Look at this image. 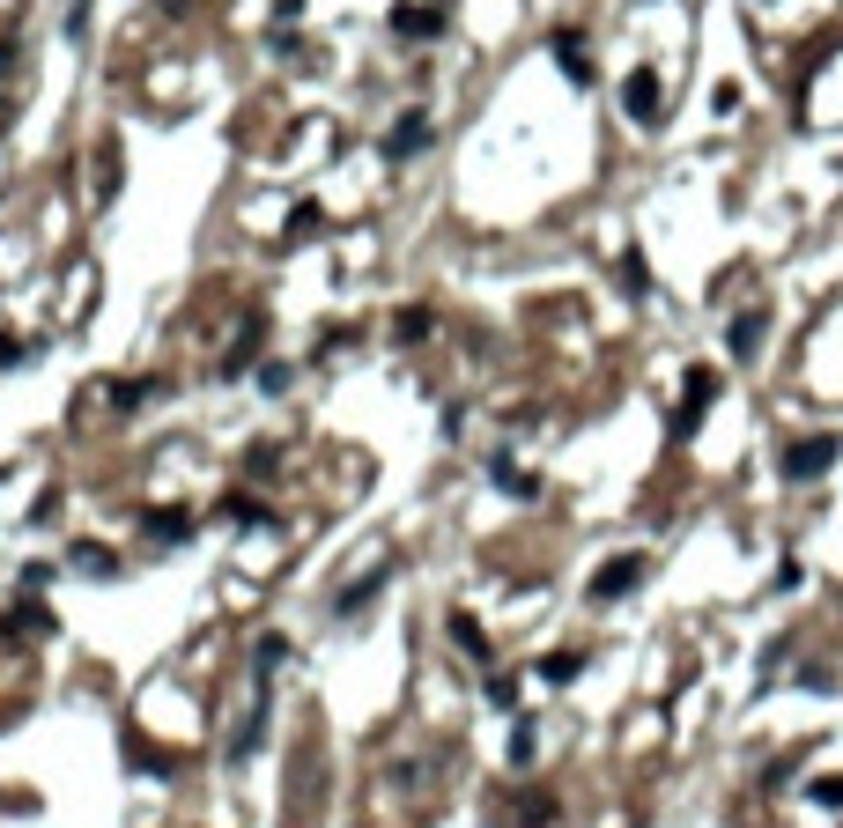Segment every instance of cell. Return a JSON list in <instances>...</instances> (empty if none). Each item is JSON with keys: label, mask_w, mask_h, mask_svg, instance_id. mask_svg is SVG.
I'll use <instances>...</instances> for the list:
<instances>
[{"label": "cell", "mask_w": 843, "mask_h": 828, "mask_svg": "<svg viewBox=\"0 0 843 828\" xmlns=\"http://www.w3.org/2000/svg\"><path fill=\"white\" fill-rule=\"evenodd\" d=\"M836 459H843V437H836V429L792 437V444H785V481H821V474H829Z\"/></svg>", "instance_id": "cell-1"}, {"label": "cell", "mask_w": 843, "mask_h": 828, "mask_svg": "<svg viewBox=\"0 0 843 828\" xmlns=\"http://www.w3.org/2000/svg\"><path fill=\"white\" fill-rule=\"evenodd\" d=\"M711 392H718V370L695 363V370H689V385H681V407H673V444L695 437V422H703V407H711Z\"/></svg>", "instance_id": "cell-2"}, {"label": "cell", "mask_w": 843, "mask_h": 828, "mask_svg": "<svg viewBox=\"0 0 843 828\" xmlns=\"http://www.w3.org/2000/svg\"><path fill=\"white\" fill-rule=\"evenodd\" d=\"M644 570H651L644 555H615L607 570H593V585H585V592H593V607H607V599H629V592L644 585Z\"/></svg>", "instance_id": "cell-3"}, {"label": "cell", "mask_w": 843, "mask_h": 828, "mask_svg": "<svg viewBox=\"0 0 843 828\" xmlns=\"http://www.w3.org/2000/svg\"><path fill=\"white\" fill-rule=\"evenodd\" d=\"M621 104H629V119H637V126H659V104H666L659 74H651V67H629V82H621Z\"/></svg>", "instance_id": "cell-4"}, {"label": "cell", "mask_w": 843, "mask_h": 828, "mask_svg": "<svg viewBox=\"0 0 843 828\" xmlns=\"http://www.w3.org/2000/svg\"><path fill=\"white\" fill-rule=\"evenodd\" d=\"M429 134H437V126L422 119V112H399V119H393V134H385V156H393V163H407L415 148H429Z\"/></svg>", "instance_id": "cell-5"}, {"label": "cell", "mask_w": 843, "mask_h": 828, "mask_svg": "<svg viewBox=\"0 0 843 828\" xmlns=\"http://www.w3.org/2000/svg\"><path fill=\"white\" fill-rule=\"evenodd\" d=\"M769 333V311H740L733 318V333H725V348H733V363H755V348H762Z\"/></svg>", "instance_id": "cell-6"}, {"label": "cell", "mask_w": 843, "mask_h": 828, "mask_svg": "<svg viewBox=\"0 0 843 828\" xmlns=\"http://www.w3.org/2000/svg\"><path fill=\"white\" fill-rule=\"evenodd\" d=\"M547 45H555V60H563V74H570L577 89H585V82H593V60H585V38H577V30H555V38H547Z\"/></svg>", "instance_id": "cell-7"}, {"label": "cell", "mask_w": 843, "mask_h": 828, "mask_svg": "<svg viewBox=\"0 0 843 828\" xmlns=\"http://www.w3.org/2000/svg\"><path fill=\"white\" fill-rule=\"evenodd\" d=\"M385 577H393V570H385V562H377L371 577H355V585H348L341 599H333V614H341V622H348V614H363V607H371V599H377V592H385Z\"/></svg>", "instance_id": "cell-8"}, {"label": "cell", "mask_w": 843, "mask_h": 828, "mask_svg": "<svg viewBox=\"0 0 843 828\" xmlns=\"http://www.w3.org/2000/svg\"><path fill=\"white\" fill-rule=\"evenodd\" d=\"M489 481H497L503 496H525V503H533V496H541V481H533V474H525L519 459H489Z\"/></svg>", "instance_id": "cell-9"}, {"label": "cell", "mask_w": 843, "mask_h": 828, "mask_svg": "<svg viewBox=\"0 0 843 828\" xmlns=\"http://www.w3.org/2000/svg\"><path fill=\"white\" fill-rule=\"evenodd\" d=\"M393 30H399V38H437L445 15H437V8H393Z\"/></svg>", "instance_id": "cell-10"}, {"label": "cell", "mask_w": 843, "mask_h": 828, "mask_svg": "<svg viewBox=\"0 0 843 828\" xmlns=\"http://www.w3.org/2000/svg\"><path fill=\"white\" fill-rule=\"evenodd\" d=\"M67 562H75V570H89V577H111V570H119V555H111V548H97V540H75V548H67Z\"/></svg>", "instance_id": "cell-11"}, {"label": "cell", "mask_w": 843, "mask_h": 828, "mask_svg": "<svg viewBox=\"0 0 843 828\" xmlns=\"http://www.w3.org/2000/svg\"><path fill=\"white\" fill-rule=\"evenodd\" d=\"M451 644H459L467 658H481V666H489V636L473 629V614H451Z\"/></svg>", "instance_id": "cell-12"}, {"label": "cell", "mask_w": 843, "mask_h": 828, "mask_svg": "<svg viewBox=\"0 0 843 828\" xmlns=\"http://www.w3.org/2000/svg\"><path fill=\"white\" fill-rule=\"evenodd\" d=\"M149 533H156V540H193V511H156Z\"/></svg>", "instance_id": "cell-13"}, {"label": "cell", "mask_w": 843, "mask_h": 828, "mask_svg": "<svg viewBox=\"0 0 843 828\" xmlns=\"http://www.w3.org/2000/svg\"><path fill=\"white\" fill-rule=\"evenodd\" d=\"M577 666H585V651H555V658L541 666V681H555V688H563V681H577Z\"/></svg>", "instance_id": "cell-14"}, {"label": "cell", "mask_w": 843, "mask_h": 828, "mask_svg": "<svg viewBox=\"0 0 843 828\" xmlns=\"http://www.w3.org/2000/svg\"><path fill=\"white\" fill-rule=\"evenodd\" d=\"M519 828H555V799H547V792H533V799H525V814H519Z\"/></svg>", "instance_id": "cell-15"}, {"label": "cell", "mask_w": 843, "mask_h": 828, "mask_svg": "<svg viewBox=\"0 0 843 828\" xmlns=\"http://www.w3.org/2000/svg\"><path fill=\"white\" fill-rule=\"evenodd\" d=\"M223 518H245V526H267V503H252V496H223Z\"/></svg>", "instance_id": "cell-16"}, {"label": "cell", "mask_w": 843, "mask_h": 828, "mask_svg": "<svg viewBox=\"0 0 843 828\" xmlns=\"http://www.w3.org/2000/svg\"><path fill=\"white\" fill-rule=\"evenodd\" d=\"M281 658H289V636H259V673H274Z\"/></svg>", "instance_id": "cell-17"}, {"label": "cell", "mask_w": 843, "mask_h": 828, "mask_svg": "<svg viewBox=\"0 0 843 828\" xmlns=\"http://www.w3.org/2000/svg\"><path fill=\"white\" fill-rule=\"evenodd\" d=\"M393 333H399V341H422V333H429V311H399Z\"/></svg>", "instance_id": "cell-18"}, {"label": "cell", "mask_w": 843, "mask_h": 828, "mask_svg": "<svg viewBox=\"0 0 843 828\" xmlns=\"http://www.w3.org/2000/svg\"><path fill=\"white\" fill-rule=\"evenodd\" d=\"M489 703L511 710V703H519V681H511V673H497V681H489Z\"/></svg>", "instance_id": "cell-19"}, {"label": "cell", "mask_w": 843, "mask_h": 828, "mask_svg": "<svg viewBox=\"0 0 843 828\" xmlns=\"http://www.w3.org/2000/svg\"><path fill=\"white\" fill-rule=\"evenodd\" d=\"M289 378H297L289 363H267V370H259V385H267V392H289Z\"/></svg>", "instance_id": "cell-20"}, {"label": "cell", "mask_w": 843, "mask_h": 828, "mask_svg": "<svg viewBox=\"0 0 843 828\" xmlns=\"http://www.w3.org/2000/svg\"><path fill=\"white\" fill-rule=\"evenodd\" d=\"M511 762H519V769L533 762V725H519V732H511Z\"/></svg>", "instance_id": "cell-21"}, {"label": "cell", "mask_w": 843, "mask_h": 828, "mask_svg": "<svg viewBox=\"0 0 843 828\" xmlns=\"http://www.w3.org/2000/svg\"><path fill=\"white\" fill-rule=\"evenodd\" d=\"M814 799L821 806H843V777H814Z\"/></svg>", "instance_id": "cell-22"}, {"label": "cell", "mask_w": 843, "mask_h": 828, "mask_svg": "<svg viewBox=\"0 0 843 828\" xmlns=\"http://www.w3.org/2000/svg\"><path fill=\"white\" fill-rule=\"evenodd\" d=\"M15 363H30V348L23 341H0V370H15Z\"/></svg>", "instance_id": "cell-23"}, {"label": "cell", "mask_w": 843, "mask_h": 828, "mask_svg": "<svg viewBox=\"0 0 843 828\" xmlns=\"http://www.w3.org/2000/svg\"><path fill=\"white\" fill-rule=\"evenodd\" d=\"M8 60H15V38H0V74H8Z\"/></svg>", "instance_id": "cell-24"}]
</instances>
